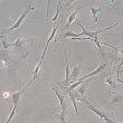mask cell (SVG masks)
Here are the masks:
<instances>
[{"instance_id":"cell-7","label":"cell","mask_w":123,"mask_h":123,"mask_svg":"<svg viewBox=\"0 0 123 123\" xmlns=\"http://www.w3.org/2000/svg\"><path fill=\"white\" fill-rule=\"evenodd\" d=\"M82 8H83V7H80L78 9H76V10L74 11V12H72L71 15H69V18H68L67 23H66V25H65V26L63 27L64 29H68V28H69V26L72 25V23H73V21H74V20L76 19V16L78 15V12H80V10H81Z\"/></svg>"},{"instance_id":"cell-8","label":"cell","mask_w":123,"mask_h":123,"mask_svg":"<svg viewBox=\"0 0 123 123\" xmlns=\"http://www.w3.org/2000/svg\"><path fill=\"white\" fill-rule=\"evenodd\" d=\"M68 96L71 98L72 103H73V106L75 109V112H76V115L78 117V110H77V98H76V94H75V91H72V92H68Z\"/></svg>"},{"instance_id":"cell-5","label":"cell","mask_w":123,"mask_h":123,"mask_svg":"<svg viewBox=\"0 0 123 123\" xmlns=\"http://www.w3.org/2000/svg\"><path fill=\"white\" fill-rule=\"evenodd\" d=\"M106 66H107V64H104V63H101V65L98 66V67L95 69V71H93V72H91L90 74H86V75H84V76H82V80L83 81H86L88 77H91V76H95V75H97V74H100V73H102V72L106 68Z\"/></svg>"},{"instance_id":"cell-18","label":"cell","mask_w":123,"mask_h":123,"mask_svg":"<svg viewBox=\"0 0 123 123\" xmlns=\"http://www.w3.org/2000/svg\"><path fill=\"white\" fill-rule=\"evenodd\" d=\"M122 66H123V59H122V61H121L120 65H119V66H117V69H120V68H121V67H122Z\"/></svg>"},{"instance_id":"cell-2","label":"cell","mask_w":123,"mask_h":123,"mask_svg":"<svg viewBox=\"0 0 123 123\" xmlns=\"http://www.w3.org/2000/svg\"><path fill=\"white\" fill-rule=\"evenodd\" d=\"M84 102V106H86L88 109V110H91L93 113H95L96 115H98V117H101V120H104V121H106L107 119H109V117H107V114L105 113V112H103V111H101L98 110V109H96V107H94L93 105H92L91 103H88L86 100L83 101Z\"/></svg>"},{"instance_id":"cell-9","label":"cell","mask_w":123,"mask_h":123,"mask_svg":"<svg viewBox=\"0 0 123 123\" xmlns=\"http://www.w3.org/2000/svg\"><path fill=\"white\" fill-rule=\"evenodd\" d=\"M65 56H66V69H65V86L64 87H67L68 83H69V80H71V76H69V64H68V57L67 54L65 53Z\"/></svg>"},{"instance_id":"cell-17","label":"cell","mask_w":123,"mask_h":123,"mask_svg":"<svg viewBox=\"0 0 123 123\" xmlns=\"http://www.w3.org/2000/svg\"><path fill=\"white\" fill-rule=\"evenodd\" d=\"M9 97V93L7 92V93H3V98H8Z\"/></svg>"},{"instance_id":"cell-11","label":"cell","mask_w":123,"mask_h":123,"mask_svg":"<svg viewBox=\"0 0 123 123\" xmlns=\"http://www.w3.org/2000/svg\"><path fill=\"white\" fill-rule=\"evenodd\" d=\"M101 8H93V7H91V13H92V18H93V26H95L96 25L97 26V15H98V12L101 11Z\"/></svg>"},{"instance_id":"cell-10","label":"cell","mask_w":123,"mask_h":123,"mask_svg":"<svg viewBox=\"0 0 123 123\" xmlns=\"http://www.w3.org/2000/svg\"><path fill=\"white\" fill-rule=\"evenodd\" d=\"M103 80L105 81V83H107V84L110 85L112 90H115V88L119 87V86H117V85L115 84V81H114V78L112 77L111 75H105V77H104Z\"/></svg>"},{"instance_id":"cell-16","label":"cell","mask_w":123,"mask_h":123,"mask_svg":"<svg viewBox=\"0 0 123 123\" xmlns=\"http://www.w3.org/2000/svg\"><path fill=\"white\" fill-rule=\"evenodd\" d=\"M59 8H61V3L58 2V8H57V10H56L55 16L53 17L52 19H49V21H53V23H54V21H56V20L58 19V16H59Z\"/></svg>"},{"instance_id":"cell-4","label":"cell","mask_w":123,"mask_h":123,"mask_svg":"<svg viewBox=\"0 0 123 123\" xmlns=\"http://www.w3.org/2000/svg\"><path fill=\"white\" fill-rule=\"evenodd\" d=\"M52 90L55 92L56 96H57V98H58V101H59V104H61V111L63 112V113H66V110H67V104H66L65 97L63 96L62 94H59V92L57 91L55 87H52Z\"/></svg>"},{"instance_id":"cell-13","label":"cell","mask_w":123,"mask_h":123,"mask_svg":"<svg viewBox=\"0 0 123 123\" xmlns=\"http://www.w3.org/2000/svg\"><path fill=\"white\" fill-rule=\"evenodd\" d=\"M81 74V71H80V66H77L76 64H74V68H73V73L71 75V80L75 81V80H77L78 76Z\"/></svg>"},{"instance_id":"cell-1","label":"cell","mask_w":123,"mask_h":123,"mask_svg":"<svg viewBox=\"0 0 123 123\" xmlns=\"http://www.w3.org/2000/svg\"><path fill=\"white\" fill-rule=\"evenodd\" d=\"M31 9H35V8L32 7V5H29V6H28V7L26 8V10H25V11H24V12L19 16V18H18V19L16 20V23L13 24V25H12L11 27H10V28H8V29H7V31L9 32V31H12V30L17 29V28H19V27L21 26V25H23V23H24V20H25V18L27 17V15L29 13V11H30Z\"/></svg>"},{"instance_id":"cell-12","label":"cell","mask_w":123,"mask_h":123,"mask_svg":"<svg viewBox=\"0 0 123 123\" xmlns=\"http://www.w3.org/2000/svg\"><path fill=\"white\" fill-rule=\"evenodd\" d=\"M87 84L88 82H83L81 85H80V87H78V90L76 92H77L80 95H81V97H83V98H85V91H86V88H87Z\"/></svg>"},{"instance_id":"cell-14","label":"cell","mask_w":123,"mask_h":123,"mask_svg":"<svg viewBox=\"0 0 123 123\" xmlns=\"http://www.w3.org/2000/svg\"><path fill=\"white\" fill-rule=\"evenodd\" d=\"M16 111H17V106H16V105H13V109H12V110H11V112H10V114H9V117H8V120H7L5 123H10V121L12 120L13 115H15V113H16Z\"/></svg>"},{"instance_id":"cell-15","label":"cell","mask_w":123,"mask_h":123,"mask_svg":"<svg viewBox=\"0 0 123 123\" xmlns=\"http://www.w3.org/2000/svg\"><path fill=\"white\" fill-rule=\"evenodd\" d=\"M57 117H58V121H59V123H66V113H63L61 111V113L59 114H57Z\"/></svg>"},{"instance_id":"cell-3","label":"cell","mask_w":123,"mask_h":123,"mask_svg":"<svg viewBox=\"0 0 123 123\" xmlns=\"http://www.w3.org/2000/svg\"><path fill=\"white\" fill-rule=\"evenodd\" d=\"M110 105H123V94L111 93Z\"/></svg>"},{"instance_id":"cell-6","label":"cell","mask_w":123,"mask_h":123,"mask_svg":"<svg viewBox=\"0 0 123 123\" xmlns=\"http://www.w3.org/2000/svg\"><path fill=\"white\" fill-rule=\"evenodd\" d=\"M26 88L27 87H21V88H19L17 92H15V93L11 95V100H12V102H13V105H18V103H19V101H20V98H21V96H23V94H24V92L26 91Z\"/></svg>"}]
</instances>
